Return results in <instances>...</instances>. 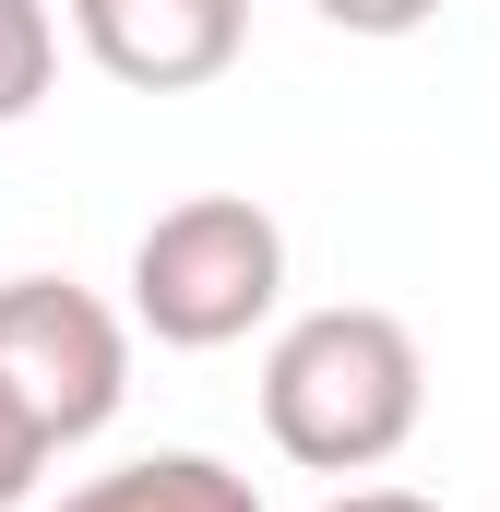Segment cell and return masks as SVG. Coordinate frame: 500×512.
Returning <instances> with one entry per match:
<instances>
[{
    "mask_svg": "<svg viewBox=\"0 0 500 512\" xmlns=\"http://www.w3.org/2000/svg\"><path fill=\"white\" fill-rule=\"evenodd\" d=\"M322 512H441V501H417V489H346V501H322Z\"/></svg>",
    "mask_w": 500,
    "mask_h": 512,
    "instance_id": "9",
    "label": "cell"
},
{
    "mask_svg": "<svg viewBox=\"0 0 500 512\" xmlns=\"http://www.w3.org/2000/svg\"><path fill=\"white\" fill-rule=\"evenodd\" d=\"M0 382L48 417V441H96L131 393V322L72 274H12L0 286Z\"/></svg>",
    "mask_w": 500,
    "mask_h": 512,
    "instance_id": "3",
    "label": "cell"
},
{
    "mask_svg": "<svg viewBox=\"0 0 500 512\" xmlns=\"http://www.w3.org/2000/svg\"><path fill=\"white\" fill-rule=\"evenodd\" d=\"M72 36L131 96H191V84L239 72L250 0H72Z\"/></svg>",
    "mask_w": 500,
    "mask_h": 512,
    "instance_id": "4",
    "label": "cell"
},
{
    "mask_svg": "<svg viewBox=\"0 0 500 512\" xmlns=\"http://www.w3.org/2000/svg\"><path fill=\"white\" fill-rule=\"evenodd\" d=\"M429 417V358L417 334L370 310V298H334V310H298L262 358V429L286 465L310 477H370L417 441Z\"/></svg>",
    "mask_w": 500,
    "mask_h": 512,
    "instance_id": "1",
    "label": "cell"
},
{
    "mask_svg": "<svg viewBox=\"0 0 500 512\" xmlns=\"http://www.w3.org/2000/svg\"><path fill=\"white\" fill-rule=\"evenodd\" d=\"M286 298V227L250 191H191L131 239V322L179 358L239 346L250 322H274Z\"/></svg>",
    "mask_w": 500,
    "mask_h": 512,
    "instance_id": "2",
    "label": "cell"
},
{
    "mask_svg": "<svg viewBox=\"0 0 500 512\" xmlns=\"http://www.w3.org/2000/svg\"><path fill=\"white\" fill-rule=\"evenodd\" d=\"M60 512H262V489L239 465H215V453H143V465L84 477Z\"/></svg>",
    "mask_w": 500,
    "mask_h": 512,
    "instance_id": "5",
    "label": "cell"
},
{
    "mask_svg": "<svg viewBox=\"0 0 500 512\" xmlns=\"http://www.w3.org/2000/svg\"><path fill=\"white\" fill-rule=\"evenodd\" d=\"M48 72H60V24H48V0H0V131L36 120Z\"/></svg>",
    "mask_w": 500,
    "mask_h": 512,
    "instance_id": "6",
    "label": "cell"
},
{
    "mask_svg": "<svg viewBox=\"0 0 500 512\" xmlns=\"http://www.w3.org/2000/svg\"><path fill=\"white\" fill-rule=\"evenodd\" d=\"M310 12H322L334 36H417L441 0H310Z\"/></svg>",
    "mask_w": 500,
    "mask_h": 512,
    "instance_id": "8",
    "label": "cell"
},
{
    "mask_svg": "<svg viewBox=\"0 0 500 512\" xmlns=\"http://www.w3.org/2000/svg\"><path fill=\"white\" fill-rule=\"evenodd\" d=\"M48 453H60V441H48V417H36L24 393L0 382V512H12V501H36V477H48Z\"/></svg>",
    "mask_w": 500,
    "mask_h": 512,
    "instance_id": "7",
    "label": "cell"
}]
</instances>
